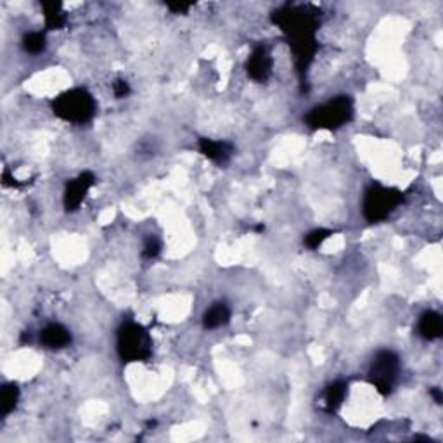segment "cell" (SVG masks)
<instances>
[{
    "mask_svg": "<svg viewBox=\"0 0 443 443\" xmlns=\"http://www.w3.org/2000/svg\"><path fill=\"white\" fill-rule=\"evenodd\" d=\"M161 251V243L156 238H149L144 245V257L156 258Z\"/></svg>",
    "mask_w": 443,
    "mask_h": 443,
    "instance_id": "18",
    "label": "cell"
},
{
    "mask_svg": "<svg viewBox=\"0 0 443 443\" xmlns=\"http://www.w3.org/2000/svg\"><path fill=\"white\" fill-rule=\"evenodd\" d=\"M40 341H42V345H46L47 348H64V346H68L69 343H71V332L57 322L47 324L42 329V332H40Z\"/></svg>",
    "mask_w": 443,
    "mask_h": 443,
    "instance_id": "9",
    "label": "cell"
},
{
    "mask_svg": "<svg viewBox=\"0 0 443 443\" xmlns=\"http://www.w3.org/2000/svg\"><path fill=\"white\" fill-rule=\"evenodd\" d=\"M229 320H231L229 305L224 304V301H217L203 315V326H205V329H219V327L225 326Z\"/></svg>",
    "mask_w": 443,
    "mask_h": 443,
    "instance_id": "12",
    "label": "cell"
},
{
    "mask_svg": "<svg viewBox=\"0 0 443 443\" xmlns=\"http://www.w3.org/2000/svg\"><path fill=\"white\" fill-rule=\"evenodd\" d=\"M166 7H168L170 11H173L175 14H180V13H187V11L193 7V4H184V2H175V4H166Z\"/></svg>",
    "mask_w": 443,
    "mask_h": 443,
    "instance_id": "20",
    "label": "cell"
},
{
    "mask_svg": "<svg viewBox=\"0 0 443 443\" xmlns=\"http://www.w3.org/2000/svg\"><path fill=\"white\" fill-rule=\"evenodd\" d=\"M417 331L428 341H433V339L442 338L443 332V320L442 315L433 310H428L423 315L419 317V324H417Z\"/></svg>",
    "mask_w": 443,
    "mask_h": 443,
    "instance_id": "11",
    "label": "cell"
},
{
    "mask_svg": "<svg viewBox=\"0 0 443 443\" xmlns=\"http://www.w3.org/2000/svg\"><path fill=\"white\" fill-rule=\"evenodd\" d=\"M317 14L319 13L310 6H284L274 13V23L289 39L301 73L308 68L317 49L315 32L319 28Z\"/></svg>",
    "mask_w": 443,
    "mask_h": 443,
    "instance_id": "1",
    "label": "cell"
},
{
    "mask_svg": "<svg viewBox=\"0 0 443 443\" xmlns=\"http://www.w3.org/2000/svg\"><path fill=\"white\" fill-rule=\"evenodd\" d=\"M18 400H20V388L14 383H7L2 386V393H0V411L2 416H9L11 412L16 409Z\"/></svg>",
    "mask_w": 443,
    "mask_h": 443,
    "instance_id": "15",
    "label": "cell"
},
{
    "mask_svg": "<svg viewBox=\"0 0 443 443\" xmlns=\"http://www.w3.org/2000/svg\"><path fill=\"white\" fill-rule=\"evenodd\" d=\"M332 234L331 231H327V229H315V231L308 232L305 238V245L308 246L310 250H317L320 245H322L324 241H326L327 238Z\"/></svg>",
    "mask_w": 443,
    "mask_h": 443,
    "instance_id": "17",
    "label": "cell"
},
{
    "mask_svg": "<svg viewBox=\"0 0 443 443\" xmlns=\"http://www.w3.org/2000/svg\"><path fill=\"white\" fill-rule=\"evenodd\" d=\"M199 151L215 163H225L232 156V146L225 140L201 139L199 140Z\"/></svg>",
    "mask_w": 443,
    "mask_h": 443,
    "instance_id": "10",
    "label": "cell"
},
{
    "mask_svg": "<svg viewBox=\"0 0 443 443\" xmlns=\"http://www.w3.org/2000/svg\"><path fill=\"white\" fill-rule=\"evenodd\" d=\"M400 371V359L390 350H381L372 360L369 369V381L381 395L391 393Z\"/></svg>",
    "mask_w": 443,
    "mask_h": 443,
    "instance_id": "6",
    "label": "cell"
},
{
    "mask_svg": "<svg viewBox=\"0 0 443 443\" xmlns=\"http://www.w3.org/2000/svg\"><path fill=\"white\" fill-rule=\"evenodd\" d=\"M402 201H404V194L398 189L372 184L365 189L362 213L367 222L378 224V222L386 220L402 205Z\"/></svg>",
    "mask_w": 443,
    "mask_h": 443,
    "instance_id": "3",
    "label": "cell"
},
{
    "mask_svg": "<svg viewBox=\"0 0 443 443\" xmlns=\"http://www.w3.org/2000/svg\"><path fill=\"white\" fill-rule=\"evenodd\" d=\"M95 177L94 173L90 172H83L80 173L76 179H73L71 182H68L64 191V208L68 212H75V210L80 208V205L83 203L85 196H87L88 189L94 186Z\"/></svg>",
    "mask_w": 443,
    "mask_h": 443,
    "instance_id": "8",
    "label": "cell"
},
{
    "mask_svg": "<svg viewBox=\"0 0 443 443\" xmlns=\"http://www.w3.org/2000/svg\"><path fill=\"white\" fill-rule=\"evenodd\" d=\"M21 46H23L25 53L28 54H40L46 50L47 47V39L43 32H29L23 36L21 40Z\"/></svg>",
    "mask_w": 443,
    "mask_h": 443,
    "instance_id": "16",
    "label": "cell"
},
{
    "mask_svg": "<svg viewBox=\"0 0 443 443\" xmlns=\"http://www.w3.org/2000/svg\"><path fill=\"white\" fill-rule=\"evenodd\" d=\"M431 395H433V398H435V402H437V404H442L443 397H442L440 388H433V390H431Z\"/></svg>",
    "mask_w": 443,
    "mask_h": 443,
    "instance_id": "21",
    "label": "cell"
},
{
    "mask_svg": "<svg viewBox=\"0 0 443 443\" xmlns=\"http://www.w3.org/2000/svg\"><path fill=\"white\" fill-rule=\"evenodd\" d=\"M353 116V102L348 95H339L326 104L315 106L306 114V123L319 130H334L348 123Z\"/></svg>",
    "mask_w": 443,
    "mask_h": 443,
    "instance_id": "5",
    "label": "cell"
},
{
    "mask_svg": "<svg viewBox=\"0 0 443 443\" xmlns=\"http://www.w3.org/2000/svg\"><path fill=\"white\" fill-rule=\"evenodd\" d=\"M346 393H348V385L345 381H334L324 391V405H326V411L334 412L341 407V404L345 402Z\"/></svg>",
    "mask_w": 443,
    "mask_h": 443,
    "instance_id": "13",
    "label": "cell"
},
{
    "mask_svg": "<svg viewBox=\"0 0 443 443\" xmlns=\"http://www.w3.org/2000/svg\"><path fill=\"white\" fill-rule=\"evenodd\" d=\"M43 20L49 29H61L66 25V14L61 2H43Z\"/></svg>",
    "mask_w": 443,
    "mask_h": 443,
    "instance_id": "14",
    "label": "cell"
},
{
    "mask_svg": "<svg viewBox=\"0 0 443 443\" xmlns=\"http://www.w3.org/2000/svg\"><path fill=\"white\" fill-rule=\"evenodd\" d=\"M272 68H274V59H272L271 50L265 46L254 47L246 61V71H248L250 79L254 82H265L272 75Z\"/></svg>",
    "mask_w": 443,
    "mask_h": 443,
    "instance_id": "7",
    "label": "cell"
},
{
    "mask_svg": "<svg viewBox=\"0 0 443 443\" xmlns=\"http://www.w3.org/2000/svg\"><path fill=\"white\" fill-rule=\"evenodd\" d=\"M113 92L116 95V99H123L130 94V85L125 82V80H116L113 83Z\"/></svg>",
    "mask_w": 443,
    "mask_h": 443,
    "instance_id": "19",
    "label": "cell"
},
{
    "mask_svg": "<svg viewBox=\"0 0 443 443\" xmlns=\"http://www.w3.org/2000/svg\"><path fill=\"white\" fill-rule=\"evenodd\" d=\"M53 111L57 118L68 123L83 125L94 118L97 104L94 95L85 88H71L54 99Z\"/></svg>",
    "mask_w": 443,
    "mask_h": 443,
    "instance_id": "2",
    "label": "cell"
},
{
    "mask_svg": "<svg viewBox=\"0 0 443 443\" xmlns=\"http://www.w3.org/2000/svg\"><path fill=\"white\" fill-rule=\"evenodd\" d=\"M118 355L125 362L147 360L153 353V341L149 332L135 322H125L116 334Z\"/></svg>",
    "mask_w": 443,
    "mask_h": 443,
    "instance_id": "4",
    "label": "cell"
}]
</instances>
